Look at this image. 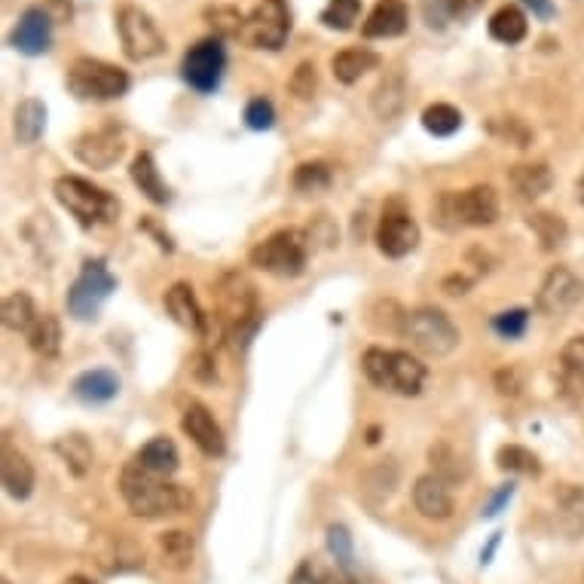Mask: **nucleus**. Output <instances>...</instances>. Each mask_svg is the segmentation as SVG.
<instances>
[{
  "label": "nucleus",
  "instance_id": "nucleus-1",
  "mask_svg": "<svg viewBox=\"0 0 584 584\" xmlns=\"http://www.w3.org/2000/svg\"><path fill=\"white\" fill-rule=\"evenodd\" d=\"M120 493H123L132 514L145 520L172 518V514H181V511L190 508L187 489L178 487V484H169L165 477H157L135 462L120 471Z\"/></svg>",
  "mask_w": 584,
  "mask_h": 584
},
{
  "label": "nucleus",
  "instance_id": "nucleus-2",
  "mask_svg": "<svg viewBox=\"0 0 584 584\" xmlns=\"http://www.w3.org/2000/svg\"><path fill=\"white\" fill-rule=\"evenodd\" d=\"M499 221V196L489 184H477L462 194L444 190L432 202V224L444 233H459L465 227H489Z\"/></svg>",
  "mask_w": 584,
  "mask_h": 584
},
{
  "label": "nucleus",
  "instance_id": "nucleus-3",
  "mask_svg": "<svg viewBox=\"0 0 584 584\" xmlns=\"http://www.w3.org/2000/svg\"><path fill=\"white\" fill-rule=\"evenodd\" d=\"M361 371L376 389L405 395V398H417L425 386V376H428L420 358L401 352V349H383V346H371L361 356Z\"/></svg>",
  "mask_w": 584,
  "mask_h": 584
},
{
  "label": "nucleus",
  "instance_id": "nucleus-4",
  "mask_svg": "<svg viewBox=\"0 0 584 584\" xmlns=\"http://www.w3.org/2000/svg\"><path fill=\"white\" fill-rule=\"evenodd\" d=\"M65 86L67 92L80 101H114L129 92L132 80L123 67L92 59V55H80L67 67Z\"/></svg>",
  "mask_w": 584,
  "mask_h": 584
},
{
  "label": "nucleus",
  "instance_id": "nucleus-5",
  "mask_svg": "<svg viewBox=\"0 0 584 584\" xmlns=\"http://www.w3.org/2000/svg\"><path fill=\"white\" fill-rule=\"evenodd\" d=\"M401 337L410 340V346L428 358H444L453 352L459 346V327L453 325V319L435 307H420L413 312L401 315Z\"/></svg>",
  "mask_w": 584,
  "mask_h": 584
},
{
  "label": "nucleus",
  "instance_id": "nucleus-6",
  "mask_svg": "<svg viewBox=\"0 0 584 584\" xmlns=\"http://www.w3.org/2000/svg\"><path fill=\"white\" fill-rule=\"evenodd\" d=\"M52 194L59 199V206L77 218L80 227H96V224H111L116 218V199L108 190L96 187L92 181L77 178V175H62L55 181Z\"/></svg>",
  "mask_w": 584,
  "mask_h": 584
},
{
  "label": "nucleus",
  "instance_id": "nucleus-7",
  "mask_svg": "<svg viewBox=\"0 0 584 584\" xmlns=\"http://www.w3.org/2000/svg\"><path fill=\"white\" fill-rule=\"evenodd\" d=\"M309 245V233L303 229H278L251 248V263L270 276L294 278L307 270Z\"/></svg>",
  "mask_w": 584,
  "mask_h": 584
},
{
  "label": "nucleus",
  "instance_id": "nucleus-8",
  "mask_svg": "<svg viewBox=\"0 0 584 584\" xmlns=\"http://www.w3.org/2000/svg\"><path fill=\"white\" fill-rule=\"evenodd\" d=\"M291 34V7L288 0H260L258 7L245 16L243 40L248 49H266L278 52Z\"/></svg>",
  "mask_w": 584,
  "mask_h": 584
},
{
  "label": "nucleus",
  "instance_id": "nucleus-9",
  "mask_svg": "<svg viewBox=\"0 0 584 584\" xmlns=\"http://www.w3.org/2000/svg\"><path fill=\"white\" fill-rule=\"evenodd\" d=\"M227 71V47L224 37H202L194 47L184 52V65H181V77L184 83L199 92V96H211Z\"/></svg>",
  "mask_w": 584,
  "mask_h": 584
},
{
  "label": "nucleus",
  "instance_id": "nucleus-10",
  "mask_svg": "<svg viewBox=\"0 0 584 584\" xmlns=\"http://www.w3.org/2000/svg\"><path fill=\"white\" fill-rule=\"evenodd\" d=\"M116 34H120V44L129 62H147L153 55H160L165 49V37L160 32V25L145 13L141 7L126 3L120 7L116 13Z\"/></svg>",
  "mask_w": 584,
  "mask_h": 584
},
{
  "label": "nucleus",
  "instance_id": "nucleus-11",
  "mask_svg": "<svg viewBox=\"0 0 584 584\" xmlns=\"http://www.w3.org/2000/svg\"><path fill=\"white\" fill-rule=\"evenodd\" d=\"M116 291V278L111 276L108 263L101 258L86 260L77 282L67 288V312L80 322L96 319L101 303Z\"/></svg>",
  "mask_w": 584,
  "mask_h": 584
},
{
  "label": "nucleus",
  "instance_id": "nucleus-12",
  "mask_svg": "<svg viewBox=\"0 0 584 584\" xmlns=\"http://www.w3.org/2000/svg\"><path fill=\"white\" fill-rule=\"evenodd\" d=\"M376 245L386 258H407L410 251H417L420 245V227L413 221V214L407 211L401 199H389L383 218H380V227H376Z\"/></svg>",
  "mask_w": 584,
  "mask_h": 584
},
{
  "label": "nucleus",
  "instance_id": "nucleus-13",
  "mask_svg": "<svg viewBox=\"0 0 584 584\" xmlns=\"http://www.w3.org/2000/svg\"><path fill=\"white\" fill-rule=\"evenodd\" d=\"M584 300V282L569 266H554L536 294V309L542 315H567Z\"/></svg>",
  "mask_w": 584,
  "mask_h": 584
},
{
  "label": "nucleus",
  "instance_id": "nucleus-14",
  "mask_svg": "<svg viewBox=\"0 0 584 584\" xmlns=\"http://www.w3.org/2000/svg\"><path fill=\"white\" fill-rule=\"evenodd\" d=\"M123 153H126V138H123V132L116 129V126H101V129L83 132L80 138L74 141V157L83 165L98 169V172L120 163Z\"/></svg>",
  "mask_w": 584,
  "mask_h": 584
},
{
  "label": "nucleus",
  "instance_id": "nucleus-15",
  "mask_svg": "<svg viewBox=\"0 0 584 584\" xmlns=\"http://www.w3.org/2000/svg\"><path fill=\"white\" fill-rule=\"evenodd\" d=\"M52 28H55V16L47 7H28L18 16L16 28L10 32V47L22 52V55H44L52 47Z\"/></svg>",
  "mask_w": 584,
  "mask_h": 584
},
{
  "label": "nucleus",
  "instance_id": "nucleus-16",
  "mask_svg": "<svg viewBox=\"0 0 584 584\" xmlns=\"http://www.w3.org/2000/svg\"><path fill=\"white\" fill-rule=\"evenodd\" d=\"M181 428H184V435H187V438L194 440L196 447H199V453L202 456H209V459H221V456L227 453V438H224L221 425H218V420L211 417V410L206 405L190 401V405L184 407Z\"/></svg>",
  "mask_w": 584,
  "mask_h": 584
},
{
  "label": "nucleus",
  "instance_id": "nucleus-17",
  "mask_svg": "<svg viewBox=\"0 0 584 584\" xmlns=\"http://www.w3.org/2000/svg\"><path fill=\"white\" fill-rule=\"evenodd\" d=\"M165 312L172 315V322L181 325L184 331H190L196 337H206L209 334V315L202 312L199 307V300H196L194 288L187 285V282H178V285H172L163 297Z\"/></svg>",
  "mask_w": 584,
  "mask_h": 584
},
{
  "label": "nucleus",
  "instance_id": "nucleus-18",
  "mask_svg": "<svg viewBox=\"0 0 584 584\" xmlns=\"http://www.w3.org/2000/svg\"><path fill=\"white\" fill-rule=\"evenodd\" d=\"M410 25V10L405 0H380L368 22L361 25V34L368 40H389V37H401Z\"/></svg>",
  "mask_w": 584,
  "mask_h": 584
},
{
  "label": "nucleus",
  "instance_id": "nucleus-19",
  "mask_svg": "<svg viewBox=\"0 0 584 584\" xmlns=\"http://www.w3.org/2000/svg\"><path fill=\"white\" fill-rule=\"evenodd\" d=\"M413 505L422 518L428 520H447L453 514V493L450 484L440 481L438 474H422L413 487Z\"/></svg>",
  "mask_w": 584,
  "mask_h": 584
},
{
  "label": "nucleus",
  "instance_id": "nucleus-20",
  "mask_svg": "<svg viewBox=\"0 0 584 584\" xmlns=\"http://www.w3.org/2000/svg\"><path fill=\"white\" fill-rule=\"evenodd\" d=\"M0 481H3V489L7 496H13L16 502H25L34 493V465L28 462V456L18 453L13 447H3V462H0Z\"/></svg>",
  "mask_w": 584,
  "mask_h": 584
},
{
  "label": "nucleus",
  "instance_id": "nucleus-21",
  "mask_svg": "<svg viewBox=\"0 0 584 584\" xmlns=\"http://www.w3.org/2000/svg\"><path fill=\"white\" fill-rule=\"evenodd\" d=\"M132 181H135V187L141 190V194L153 202V206H169L172 202V190H169V184L160 175V169H157V160H153V153H147L141 150L135 160H132Z\"/></svg>",
  "mask_w": 584,
  "mask_h": 584
},
{
  "label": "nucleus",
  "instance_id": "nucleus-22",
  "mask_svg": "<svg viewBox=\"0 0 584 584\" xmlns=\"http://www.w3.org/2000/svg\"><path fill=\"white\" fill-rule=\"evenodd\" d=\"M380 55H376L374 49H364V47H349L337 52L334 59H331V71H334V77L343 83V86H352L358 83L364 74H371L380 67Z\"/></svg>",
  "mask_w": 584,
  "mask_h": 584
},
{
  "label": "nucleus",
  "instance_id": "nucleus-23",
  "mask_svg": "<svg viewBox=\"0 0 584 584\" xmlns=\"http://www.w3.org/2000/svg\"><path fill=\"white\" fill-rule=\"evenodd\" d=\"M489 37L496 44H505V47H518L526 40L530 34V22H526V13L520 10L518 3H505L499 7L493 16H489Z\"/></svg>",
  "mask_w": 584,
  "mask_h": 584
},
{
  "label": "nucleus",
  "instance_id": "nucleus-24",
  "mask_svg": "<svg viewBox=\"0 0 584 584\" xmlns=\"http://www.w3.org/2000/svg\"><path fill=\"white\" fill-rule=\"evenodd\" d=\"M135 465H141L150 474H157V477H172L181 465V456L178 447H175V440L169 438H153L147 440L145 447L135 453Z\"/></svg>",
  "mask_w": 584,
  "mask_h": 584
},
{
  "label": "nucleus",
  "instance_id": "nucleus-25",
  "mask_svg": "<svg viewBox=\"0 0 584 584\" xmlns=\"http://www.w3.org/2000/svg\"><path fill=\"white\" fill-rule=\"evenodd\" d=\"M116 392H120V380L114 371H104V368L86 371L74 380V395L83 405H108V401H114Z\"/></svg>",
  "mask_w": 584,
  "mask_h": 584
},
{
  "label": "nucleus",
  "instance_id": "nucleus-26",
  "mask_svg": "<svg viewBox=\"0 0 584 584\" xmlns=\"http://www.w3.org/2000/svg\"><path fill=\"white\" fill-rule=\"evenodd\" d=\"M13 129H16V138L22 145H37L44 129H47V104L40 98H25L16 108Z\"/></svg>",
  "mask_w": 584,
  "mask_h": 584
},
{
  "label": "nucleus",
  "instance_id": "nucleus-27",
  "mask_svg": "<svg viewBox=\"0 0 584 584\" xmlns=\"http://www.w3.org/2000/svg\"><path fill=\"white\" fill-rule=\"evenodd\" d=\"M554 175L545 163H523L511 169V187L518 190L523 199H538L551 190Z\"/></svg>",
  "mask_w": 584,
  "mask_h": 584
},
{
  "label": "nucleus",
  "instance_id": "nucleus-28",
  "mask_svg": "<svg viewBox=\"0 0 584 584\" xmlns=\"http://www.w3.org/2000/svg\"><path fill=\"white\" fill-rule=\"evenodd\" d=\"M40 312L34 307V300L25 291L10 294L0 307V322L7 331H16V334H28L34 325H37Z\"/></svg>",
  "mask_w": 584,
  "mask_h": 584
},
{
  "label": "nucleus",
  "instance_id": "nucleus-29",
  "mask_svg": "<svg viewBox=\"0 0 584 584\" xmlns=\"http://www.w3.org/2000/svg\"><path fill=\"white\" fill-rule=\"evenodd\" d=\"M560 380L572 395H584V337H572L560 349Z\"/></svg>",
  "mask_w": 584,
  "mask_h": 584
},
{
  "label": "nucleus",
  "instance_id": "nucleus-30",
  "mask_svg": "<svg viewBox=\"0 0 584 584\" xmlns=\"http://www.w3.org/2000/svg\"><path fill=\"white\" fill-rule=\"evenodd\" d=\"M25 337H28V346H32L40 358H55L59 356V349H62V327H59V319L49 315V312H44V315L37 319V325H34Z\"/></svg>",
  "mask_w": 584,
  "mask_h": 584
},
{
  "label": "nucleus",
  "instance_id": "nucleus-31",
  "mask_svg": "<svg viewBox=\"0 0 584 584\" xmlns=\"http://www.w3.org/2000/svg\"><path fill=\"white\" fill-rule=\"evenodd\" d=\"M55 453L62 456V462L74 477H83L86 471L92 469V447L83 435H65L55 440Z\"/></svg>",
  "mask_w": 584,
  "mask_h": 584
},
{
  "label": "nucleus",
  "instance_id": "nucleus-32",
  "mask_svg": "<svg viewBox=\"0 0 584 584\" xmlns=\"http://www.w3.org/2000/svg\"><path fill=\"white\" fill-rule=\"evenodd\" d=\"M422 129L435 135V138H450V135L462 129V114L456 111L453 104H444V101L428 104L422 111Z\"/></svg>",
  "mask_w": 584,
  "mask_h": 584
},
{
  "label": "nucleus",
  "instance_id": "nucleus-33",
  "mask_svg": "<svg viewBox=\"0 0 584 584\" xmlns=\"http://www.w3.org/2000/svg\"><path fill=\"white\" fill-rule=\"evenodd\" d=\"M496 462L499 469L511 471V474H526V477H538L542 474V462L533 450L520 447V444H505L496 453Z\"/></svg>",
  "mask_w": 584,
  "mask_h": 584
},
{
  "label": "nucleus",
  "instance_id": "nucleus-34",
  "mask_svg": "<svg viewBox=\"0 0 584 584\" xmlns=\"http://www.w3.org/2000/svg\"><path fill=\"white\" fill-rule=\"evenodd\" d=\"M526 224H530V229L536 233V239L542 243L545 251H551L557 245H563V239H567V224H563L560 214H551V211H533V214L526 218Z\"/></svg>",
  "mask_w": 584,
  "mask_h": 584
},
{
  "label": "nucleus",
  "instance_id": "nucleus-35",
  "mask_svg": "<svg viewBox=\"0 0 584 584\" xmlns=\"http://www.w3.org/2000/svg\"><path fill=\"white\" fill-rule=\"evenodd\" d=\"M331 181H334V172H331V165L322 163V160H315V163H300L294 169V190L297 194H322L331 187Z\"/></svg>",
  "mask_w": 584,
  "mask_h": 584
},
{
  "label": "nucleus",
  "instance_id": "nucleus-36",
  "mask_svg": "<svg viewBox=\"0 0 584 584\" xmlns=\"http://www.w3.org/2000/svg\"><path fill=\"white\" fill-rule=\"evenodd\" d=\"M428 459H432V469L438 474L440 481H447V484H456V481H465V474H469V465L456 456V450L450 444H432V450H428Z\"/></svg>",
  "mask_w": 584,
  "mask_h": 584
},
{
  "label": "nucleus",
  "instance_id": "nucleus-37",
  "mask_svg": "<svg viewBox=\"0 0 584 584\" xmlns=\"http://www.w3.org/2000/svg\"><path fill=\"white\" fill-rule=\"evenodd\" d=\"M361 16V0H327V7L319 13V22L331 32H352Z\"/></svg>",
  "mask_w": 584,
  "mask_h": 584
},
{
  "label": "nucleus",
  "instance_id": "nucleus-38",
  "mask_svg": "<svg viewBox=\"0 0 584 584\" xmlns=\"http://www.w3.org/2000/svg\"><path fill=\"white\" fill-rule=\"evenodd\" d=\"M206 18H209V25L214 28V37H239L243 34L245 16L236 7H209Z\"/></svg>",
  "mask_w": 584,
  "mask_h": 584
},
{
  "label": "nucleus",
  "instance_id": "nucleus-39",
  "mask_svg": "<svg viewBox=\"0 0 584 584\" xmlns=\"http://www.w3.org/2000/svg\"><path fill=\"white\" fill-rule=\"evenodd\" d=\"M327 551L337 560V569L352 572V567H356V551H352V536H349L346 526H337V523H334V526L327 530Z\"/></svg>",
  "mask_w": 584,
  "mask_h": 584
},
{
  "label": "nucleus",
  "instance_id": "nucleus-40",
  "mask_svg": "<svg viewBox=\"0 0 584 584\" xmlns=\"http://www.w3.org/2000/svg\"><path fill=\"white\" fill-rule=\"evenodd\" d=\"M245 126L251 132H266L276 126V108H273V101L270 98H251L248 104H245L243 111Z\"/></svg>",
  "mask_w": 584,
  "mask_h": 584
},
{
  "label": "nucleus",
  "instance_id": "nucleus-41",
  "mask_svg": "<svg viewBox=\"0 0 584 584\" xmlns=\"http://www.w3.org/2000/svg\"><path fill=\"white\" fill-rule=\"evenodd\" d=\"M160 548H163L165 560H169L172 567H187V563H190V557H194V542H190L187 533H181V530L163 533V538H160Z\"/></svg>",
  "mask_w": 584,
  "mask_h": 584
},
{
  "label": "nucleus",
  "instance_id": "nucleus-42",
  "mask_svg": "<svg viewBox=\"0 0 584 584\" xmlns=\"http://www.w3.org/2000/svg\"><path fill=\"white\" fill-rule=\"evenodd\" d=\"M526 325H530V309H505L493 319V331L502 337V340H518L526 334Z\"/></svg>",
  "mask_w": 584,
  "mask_h": 584
},
{
  "label": "nucleus",
  "instance_id": "nucleus-43",
  "mask_svg": "<svg viewBox=\"0 0 584 584\" xmlns=\"http://www.w3.org/2000/svg\"><path fill=\"white\" fill-rule=\"evenodd\" d=\"M401 104H405V96H401V83H383L380 89H376V96H374V111L383 120H392V116L398 114L401 111Z\"/></svg>",
  "mask_w": 584,
  "mask_h": 584
},
{
  "label": "nucleus",
  "instance_id": "nucleus-44",
  "mask_svg": "<svg viewBox=\"0 0 584 584\" xmlns=\"http://www.w3.org/2000/svg\"><path fill=\"white\" fill-rule=\"evenodd\" d=\"M315 86H319V74H315V65L312 62H300L297 71L291 74V83H288V89H291L294 96L300 98V101H309L312 92H315Z\"/></svg>",
  "mask_w": 584,
  "mask_h": 584
},
{
  "label": "nucleus",
  "instance_id": "nucleus-45",
  "mask_svg": "<svg viewBox=\"0 0 584 584\" xmlns=\"http://www.w3.org/2000/svg\"><path fill=\"white\" fill-rule=\"evenodd\" d=\"M477 3H481V0H438L440 13H444V18H447V22H450V18L469 16Z\"/></svg>",
  "mask_w": 584,
  "mask_h": 584
},
{
  "label": "nucleus",
  "instance_id": "nucleus-46",
  "mask_svg": "<svg viewBox=\"0 0 584 584\" xmlns=\"http://www.w3.org/2000/svg\"><path fill=\"white\" fill-rule=\"evenodd\" d=\"M502 135L508 138V141H514L518 147H526V141H530V129L520 123L518 116H505L502 120Z\"/></svg>",
  "mask_w": 584,
  "mask_h": 584
},
{
  "label": "nucleus",
  "instance_id": "nucleus-47",
  "mask_svg": "<svg viewBox=\"0 0 584 584\" xmlns=\"http://www.w3.org/2000/svg\"><path fill=\"white\" fill-rule=\"evenodd\" d=\"M511 496H514V484H502V487L496 489V496L489 499L487 508H484V518H496V514H502V508L511 502Z\"/></svg>",
  "mask_w": 584,
  "mask_h": 584
},
{
  "label": "nucleus",
  "instance_id": "nucleus-48",
  "mask_svg": "<svg viewBox=\"0 0 584 584\" xmlns=\"http://www.w3.org/2000/svg\"><path fill=\"white\" fill-rule=\"evenodd\" d=\"M526 10H533V16L542 18V22H551L557 16V7H554V0H520Z\"/></svg>",
  "mask_w": 584,
  "mask_h": 584
},
{
  "label": "nucleus",
  "instance_id": "nucleus-49",
  "mask_svg": "<svg viewBox=\"0 0 584 584\" xmlns=\"http://www.w3.org/2000/svg\"><path fill=\"white\" fill-rule=\"evenodd\" d=\"M496 389L502 392V395H518V374H514V371H499V374H496Z\"/></svg>",
  "mask_w": 584,
  "mask_h": 584
},
{
  "label": "nucleus",
  "instance_id": "nucleus-50",
  "mask_svg": "<svg viewBox=\"0 0 584 584\" xmlns=\"http://www.w3.org/2000/svg\"><path fill=\"white\" fill-rule=\"evenodd\" d=\"M444 288H447V294H465V288H469V278L465 276H450L444 278Z\"/></svg>",
  "mask_w": 584,
  "mask_h": 584
},
{
  "label": "nucleus",
  "instance_id": "nucleus-51",
  "mask_svg": "<svg viewBox=\"0 0 584 584\" xmlns=\"http://www.w3.org/2000/svg\"><path fill=\"white\" fill-rule=\"evenodd\" d=\"M496 548H499V533H496V536L489 538V545H487V551L481 554V563H484V567H487L489 560H493V554H496Z\"/></svg>",
  "mask_w": 584,
  "mask_h": 584
},
{
  "label": "nucleus",
  "instance_id": "nucleus-52",
  "mask_svg": "<svg viewBox=\"0 0 584 584\" xmlns=\"http://www.w3.org/2000/svg\"><path fill=\"white\" fill-rule=\"evenodd\" d=\"M62 584H96L92 579H86V575H67Z\"/></svg>",
  "mask_w": 584,
  "mask_h": 584
},
{
  "label": "nucleus",
  "instance_id": "nucleus-53",
  "mask_svg": "<svg viewBox=\"0 0 584 584\" xmlns=\"http://www.w3.org/2000/svg\"><path fill=\"white\" fill-rule=\"evenodd\" d=\"M575 194H579V202H582V206H584V175H582V178H579V184H575Z\"/></svg>",
  "mask_w": 584,
  "mask_h": 584
},
{
  "label": "nucleus",
  "instance_id": "nucleus-54",
  "mask_svg": "<svg viewBox=\"0 0 584 584\" xmlns=\"http://www.w3.org/2000/svg\"><path fill=\"white\" fill-rule=\"evenodd\" d=\"M3 584H10V582H3Z\"/></svg>",
  "mask_w": 584,
  "mask_h": 584
}]
</instances>
